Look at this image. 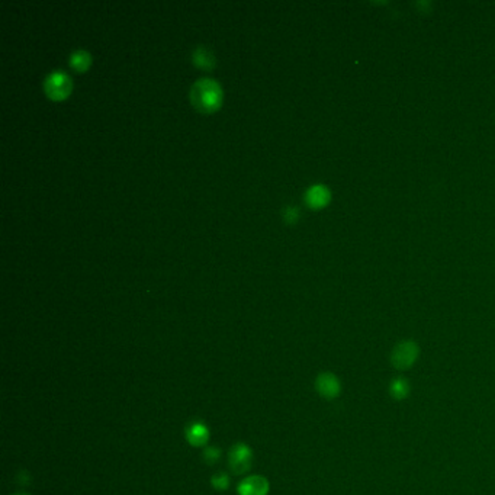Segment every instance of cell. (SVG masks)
Segmentation results:
<instances>
[{"label": "cell", "instance_id": "ba28073f", "mask_svg": "<svg viewBox=\"0 0 495 495\" xmlns=\"http://www.w3.org/2000/svg\"><path fill=\"white\" fill-rule=\"evenodd\" d=\"M186 438L192 446H205L210 440V430L202 421H194L186 427Z\"/></svg>", "mask_w": 495, "mask_h": 495}, {"label": "cell", "instance_id": "3957f363", "mask_svg": "<svg viewBox=\"0 0 495 495\" xmlns=\"http://www.w3.org/2000/svg\"><path fill=\"white\" fill-rule=\"evenodd\" d=\"M228 463H230L231 471L236 475L249 472L252 465H253L252 449L244 443H237L236 446H232V449L230 450Z\"/></svg>", "mask_w": 495, "mask_h": 495}, {"label": "cell", "instance_id": "6da1fadb", "mask_svg": "<svg viewBox=\"0 0 495 495\" xmlns=\"http://www.w3.org/2000/svg\"><path fill=\"white\" fill-rule=\"evenodd\" d=\"M190 101L199 112L212 114L223 103V89L214 79H199L190 89Z\"/></svg>", "mask_w": 495, "mask_h": 495}, {"label": "cell", "instance_id": "7c38bea8", "mask_svg": "<svg viewBox=\"0 0 495 495\" xmlns=\"http://www.w3.org/2000/svg\"><path fill=\"white\" fill-rule=\"evenodd\" d=\"M211 483H212V487H214L215 489L224 491V489H227L228 485H230V478H228V475H227L225 472H218V474H215V475L212 476Z\"/></svg>", "mask_w": 495, "mask_h": 495}, {"label": "cell", "instance_id": "4fadbf2b", "mask_svg": "<svg viewBox=\"0 0 495 495\" xmlns=\"http://www.w3.org/2000/svg\"><path fill=\"white\" fill-rule=\"evenodd\" d=\"M219 456H221V450H219L218 447H206L205 452H203V458H205V462L210 463V465H214L218 462Z\"/></svg>", "mask_w": 495, "mask_h": 495}, {"label": "cell", "instance_id": "8992f818", "mask_svg": "<svg viewBox=\"0 0 495 495\" xmlns=\"http://www.w3.org/2000/svg\"><path fill=\"white\" fill-rule=\"evenodd\" d=\"M315 388H317L319 394L327 400H333L339 394H340V381L337 379L336 375L330 374V372H324L321 375H319L317 381H315Z\"/></svg>", "mask_w": 495, "mask_h": 495}, {"label": "cell", "instance_id": "5bb4252c", "mask_svg": "<svg viewBox=\"0 0 495 495\" xmlns=\"http://www.w3.org/2000/svg\"><path fill=\"white\" fill-rule=\"evenodd\" d=\"M298 218H299V212H298V208H295V206H287V208H285L283 219L287 224L298 221Z\"/></svg>", "mask_w": 495, "mask_h": 495}, {"label": "cell", "instance_id": "30bf717a", "mask_svg": "<svg viewBox=\"0 0 495 495\" xmlns=\"http://www.w3.org/2000/svg\"><path fill=\"white\" fill-rule=\"evenodd\" d=\"M92 64L90 54L85 50H77L72 52L70 56V65L74 68L76 72H86Z\"/></svg>", "mask_w": 495, "mask_h": 495}, {"label": "cell", "instance_id": "277c9868", "mask_svg": "<svg viewBox=\"0 0 495 495\" xmlns=\"http://www.w3.org/2000/svg\"><path fill=\"white\" fill-rule=\"evenodd\" d=\"M418 353V346L414 341H401L394 347L391 362L396 369H408L417 361Z\"/></svg>", "mask_w": 495, "mask_h": 495}, {"label": "cell", "instance_id": "9a60e30c", "mask_svg": "<svg viewBox=\"0 0 495 495\" xmlns=\"http://www.w3.org/2000/svg\"><path fill=\"white\" fill-rule=\"evenodd\" d=\"M17 495H26V494H17Z\"/></svg>", "mask_w": 495, "mask_h": 495}, {"label": "cell", "instance_id": "9c48e42d", "mask_svg": "<svg viewBox=\"0 0 495 495\" xmlns=\"http://www.w3.org/2000/svg\"><path fill=\"white\" fill-rule=\"evenodd\" d=\"M192 61H194V64L201 68V70H212L214 65H215V57L214 54L205 47H196L194 50V52H192Z\"/></svg>", "mask_w": 495, "mask_h": 495}, {"label": "cell", "instance_id": "7a4b0ae2", "mask_svg": "<svg viewBox=\"0 0 495 495\" xmlns=\"http://www.w3.org/2000/svg\"><path fill=\"white\" fill-rule=\"evenodd\" d=\"M72 79L63 72H52L46 77L44 90L52 101H63L72 92Z\"/></svg>", "mask_w": 495, "mask_h": 495}, {"label": "cell", "instance_id": "8fae6325", "mask_svg": "<svg viewBox=\"0 0 495 495\" xmlns=\"http://www.w3.org/2000/svg\"><path fill=\"white\" fill-rule=\"evenodd\" d=\"M390 391H391V395L395 398V400H404V398L410 392V385H408V382L405 379L398 378V379L391 382Z\"/></svg>", "mask_w": 495, "mask_h": 495}, {"label": "cell", "instance_id": "5b68a950", "mask_svg": "<svg viewBox=\"0 0 495 495\" xmlns=\"http://www.w3.org/2000/svg\"><path fill=\"white\" fill-rule=\"evenodd\" d=\"M237 491L240 495H267L269 481L260 475H253L243 479Z\"/></svg>", "mask_w": 495, "mask_h": 495}, {"label": "cell", "instance_id": "52a82bcc", "mask_svg": "<svg viewBox=\"0 0 495 495\" xmlns=\"http://www.w3.org/2000/svg\"><path fill=\"white\" fill-rule=\"evenodd\" d=\"M305 203L312 210H321L325 205H328L332 199V194L327 186L324 185H312L305 192Z\"/></svg>", "mask_w": 495, "mask_h": 495}]
</instances>
